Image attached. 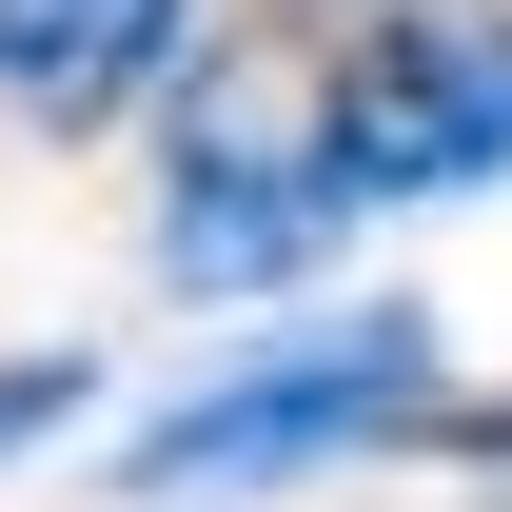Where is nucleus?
<instances>
[{
    "label": "nucleus",
    "instance_id": "f257e3e1",
    "mask_svg": "<svg viewBox=\"0 0 512 512\" xmlns=\"http://www.w3.org/2000/svg\"><path fill=\"white\" fill-rule=\"evenodd\" d=\"M434 414H453V335L414 316V296H355V316L237 335L217 375H178V394L119 434V493H138V512L316 493V473H355V453H414Z\"/></svg>",
    "mask_w": 512,
    "mask_h": 512
},
{
    "label": "nucleus",
    "instance_id": "f03ea898",
    "mask_svg": "<svg viewBox=\"0 0 512 512\" xmlns=\"http://www.w3.org/2000/svg\"><path fill=\"white\" fill-rule=\"evenodd\" d=\"M316 178L355 217H434L512 178V0H375L316 60Z\"/></svg>",
    "mask_w": 512,
    "mask_h": 512
},
{
    "label": "nucleus",
    "instance_id": "7ed1b4c3",
    "mask_svg": "<svg viewBox=\"0 0 512 512\" xmlns=\"http://www.w3.org/2000/svg\"><path fill=\"white\" fill-rule=\"evenodd\" d=\"M355 237V197L316 178V99H256V79H197L178 138H158V296H296L316 256Z\"/></svg>",
    "mask_w": 512,
    "mask_h": 512
},
{
    "label": "nucleus",
    "instance_id": "20e7f679",
    "mask_svg": "<svg viewBox=\"0 0 512 512\" xmlns=\"http://www.w3.org/2000/svg\"><path fill=\"white\" fill-rule=\"evenodd\" d=\"M217 79V0H0V119L20 138H119Z\"/></svg>",
    "mask_w": 512,
    "mask_h": 512
},
{
    "label": "nucleus",
    "instance_id": "39448f33",
    "mask_svg": "<svg viewBox=\"0 0 512 512\" xmlns=\"http://www.w3.org/2000/svg\"><path fill=\"white\" fill-rule=\"evenodd\" d=\"M79 414H99V355H79V335H40V355H0V473H20V453H60Z\"/></svg>",
    "mask_w": 512,
    "mask_h": 512
},
{
    "label": "nucleus",
    "instance_id": "423d86ee",
    "mask_svg": "<svg viewBox=\"0 0 512 512\" xmlns=\"http://www.w3.org/2000/svg\"><path fill=\"white\" fill-rule=\"evenodd\" d=\"M434 453H473V473H512V414H434Z\"/></svg>",
    "mask_w": 512,
    "mask_h": 512
}]
</instances>
